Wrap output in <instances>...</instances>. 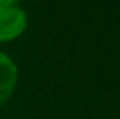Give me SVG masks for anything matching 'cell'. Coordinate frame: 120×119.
I'll return each instance as SVG.
<instances>
[{
	"instance_id": "2",
	"label": "cell",
	"mask_w": 120,
	"mask_h": 119,
	"mask_svg": "<svg viewBox=\"0 0 120 119\" xmlns=\"http://www.w3.org/2000/svg\"><path fill=\"white\" fill-rule=\"evenodd\" d=\"M18 79H19V70L16 61L7 53L0 51V107L7 103L9 98L14 95Z\"/></svg>"
},
{
	"instance_id": "1",
	"label": "cell",
	"mask_w": 120,
	"mask_h": 119,
	"mask_svg": "<svg viewBox=\"0 0 120 119\" xmlns=\"http://www.w3.org/2000/svg\"><path fill=\"white\" fill-rule=\"evenodd\" d=\"M28 28L26 11L14 0H0V42H11Z\"/></svg>"
}]
</instances>
